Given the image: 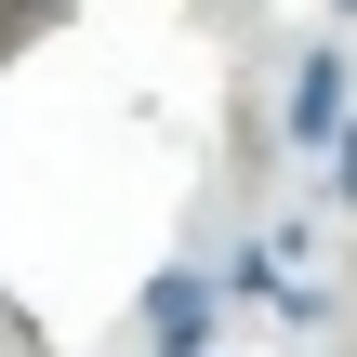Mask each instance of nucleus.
<instances>
[{"label":"nucleus","mask_w":357,"mask_h":357,"mask_svg":"<svg viewBox=\"0 0 357 357\" xmlns=\"http://www.w3.org/2000/svg\"><path fill=\"white\" fill-rule=\"evenodd\" d=\"M278 132H291V146H331V132H344V53H305V66H291Z\"/></svg>","instance_id":"1"},{"label":"nucleus","mask_w":357,"mask_h":357,"mask_svg":"<svg viewBox=\"0 0 357 357\" xmlns=\"http://www.w3.org/2000/svg\"><path fill=\"white\" fill-rule=\"evenodd\" d=\"M146 331H159V357H199V331H212V278L172 265V278L146 291Z\"/></svg>","instance_id":"2"},{"label":"nucleus","mask_w":357,"mask_h":357,"mask_svg":"<svg viewBox=\"0 0 357 357\" xmlns=\"http://www.w3.org/2000/svg\"><path fill=\"white\" fill-rule=\"evenodd\" d=\"M331 159H344V199H357V119H344V132H331Z\"/></svg>","instance_id":"3"},{"label":"nucleus","mask_w":357,"mask_h":357,"mask_svg":"<svg viewBox=\"0 0 357 357\" xmlns=\"http://www.w3.org/2000/svg\"><path fill=\"white\" fill-rule=\"evenodd\" d=\"M344 13H357V0H344Z\"/></svg>","instance_id":"4"}]
</instances>
